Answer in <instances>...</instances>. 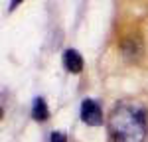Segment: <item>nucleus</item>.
I'll use <instances>...</instances> for the list:
<instances>
[{
    "label": "nucleus",
    "mask_w": 148,
    "mask_h": 142,
    "mask_svg": "<svg viewBox=\"0 0 148 142\" xmlns=\"http://www.w3.org/2000/svg\"><path fill=\"white\" fill-rule=\"evenodd\" d=\"M81 118L85 124L89 126H99L103 124V111H101V105L93 99H85L81 103Z\"/></svg>",
    "instance_id": "nucleus-2"
},
{
    "label": "nucleus",
    "mask_w": 148,
    "mask_h": 142,
    "mask_svg": "<svg viewBox=\"0 0 148 142\" xmlns=\"http://www.w3.org/2000/svg\"><path fill=\"white\" fill-rule=\"evenodd\" d=\"M63 67L69 73H81L83 71V57L75 49H65L63 51Z\"/></svg>",
    "instance_id": "nucleus-3"
},
{
    "label": "nucleus",
    "mask_w": 148,
    "mask_h": 142,
    "mask_svg": "<svg viewBox=\"0 0 148 142\" xmlns=\"http://www.w3.org/2000/svg\"><path fill=\"white\" fill-rule=\"evenodd\" d=\"M51 142H67V136L63 134V132H59V130H53L51 132Z\"/></svg>",
    "instance_id": "nucleus-5"
},
{
    "label": "nucleus",
    "mask_w": 148,
    "mask_h": 142,
    "mask_svg": "<svg viewBox=\"0 0 148 142\" xmlns=\"http://www.w3.org/2000/svg\"><path fill=\"white\" fill-rule=\"evenodd\" d=\"M32 117L36 118V120H40V122H44V120H47L49 118V109H47L46 101L44 99H34V105H32Z\"/></svg>",
    "instance_id": "nucleus-4"
},
{
    "label": "nucleus",
    "mask_w": 148,
    "mask_h": 142,
    "mask_svg": "<svg viewBox=\"0 0 148 142\" xmlns=\"http://www.w3.org/2000/svg\"><path fill=\"white\" fill-rule=\"evenodd\" d=\"M20 2H22V0H12V2H10V10H14V8H16Z\"/></svg>",
    "instance_id": "nucleus-6"
},
{
    "label": "nucleus",
    "mask_w": 148,
    "mask_h": 142,
    "mask_svg": "<svg viewBox=\"0 0 148 142\" xmlns=\"http://www.w3.org/2000/svg\"><path fill=\"white\" fill-rule=\"evenodd\" d=\"M146 128V111L140 103L123 101L109 117V132L114 142H144Z\"/></svg>",
    "instance_id": "nucleus-1"
}]
</instances>
